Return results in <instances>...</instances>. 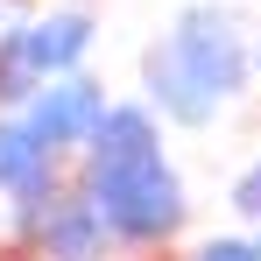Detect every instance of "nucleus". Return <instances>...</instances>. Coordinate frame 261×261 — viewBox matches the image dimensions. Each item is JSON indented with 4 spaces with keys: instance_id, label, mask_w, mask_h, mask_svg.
<instances>
[{
    "instance_id": "5",
    "label": "nucleus",
    "mask_w": 261,
    "mask_h": 261,
    "mask_svg": "<svg viewBox=\"0 0 261 261\" xmlns=\"http://www.w3.org/2000/svg\"><path fill=\"white\" fill-rule=\"evenodd\" d=\"M0 191L7 198H43L57 191V148L29 120H0Z\"/></svg>"
},
{
    "instance_id": "7",
    "label": "nucleus",
    "mask_w": 261,
    "mask_h": 261,
    "mask_svg": "<svg viewBox=\"0 0 261 261\" xmlns=\"http://www.w3.org/2000/svg\"><path fill=\"white\" fill-rule=\"evenodd\" d=\"M36 92V71H29V57H21V36L7 29L0 36V99H29Z\"/></svg>"
},
{
    "instance_id": "10",
    "label": "nucleus",
    "mask_w": 261,
    "mask_h": 261,
    "mask_svg": "<svg viewBox=\"0 0 261 261\" xmlns=\"http://www.w3.org/2000/svg\"><path fill=\"white\" fill-rule=\"evenodd\" d=\"M254 247H261V240H254Z\"/></svg>"
},
{
    "instance_id": "3",
    "label": "nucleus",
    "mask_w": 261,
    "mask_h": 261,
    "mask_svg": "<svg viewBox=\"0 0 261 261\" xmlns=\"http://www.w3.org/2000/svg\"><path fill=\"white\" fill-rule=\"evenodd\" d=\"M21 233H36V247L49 261H99L106 247V219L92 212V198H21Z\"/></svg>"
},
{
    "instance_id": "4",
    "label": "nucleus",
    "mask_w": 261,
    "mask_h": 261,
    "mask_svg": "<svg viewBox=\"0 0 261 261\" xmlns=\"http://www.w3.org/2000/svg\"><path fill=\"white\" fill-rule=\"evenodd\" d=\"M106 120V92L92 78H57L49 92H36V113L29 127L43 134L49 148H71V141H92V127Z\"/></svg>"
},
{
    "instance_id": "2",
    "label": "nucleus",
    "mask_w": 261,
    "mask_h": 261,
    "mask_svg": "<svg viewBox=\"0 0 261 261\" xmlns=\"http://www.w3.org/2000/svg\"><path fill=\"white\" fill-rule=\"evenodd\" d=\"M85 198L106 219V233H120V240H163V233L184 226V184L163 163V148L92 155L85 163Z\"/></svg>"
},
{
    "instance_id": "9",
    "label": "nucleus",
    "mask_w": 261,
    "mask_h": 261,
    "mask_svg": "<svg viewBox=\"0 0 261 261\" xmlns=\"http://www.w3.org/2000/svg\"><path fill=\"white\" fill-rule=\"evenodd\" d=\"M233 205H240L247 219H261V163H254L247 176H240V184H233Z\"/></svg>"
},
{
    "instance_id": "6",
    "label": "nucleus",
    "mask_w": 261,
    "mask_h": 261,
    "mask_svg": "<svg viewBox=\"0 0 261 261\" xmlns=\"http://www.w3.org/2000/svg\"><path fill=\"white\" fill-rule=\"evenodd\" d=\"M14 36H21V57H29L36 78H64L92 49V21L78 7H64V14H43V21H29V29H14Z\"/></svg>"
},
{
    "instance_id": "8",
    "label": "nucleus",
    "mask_w": 261,
    "mask_h": 261,
    "mask_svg": "<svg viewBox=\"0 0 261 261\" xmlns=\"http://www.w3.org/2000/svg\"><path fill=\"white\" fill-rule=\"evenodd\" d=\"M191 261H261V247H247V240H205Z\"/></svg>"
},
{
    "instance_id": "11",
    "label": "nucleus",
    "mask_w": 261,
    "mask_h": 261,
    "mask_svg": "<svg viewBox=\"0 0 261 261\" xmlns=\"http://www.w3.org/2000/svg\"><path fill=\"white\" fill-rule=\"evenodd\" d=\"M254 64H261V57H254Z\"/></svg>"
},
{
    "instance_id": "1",
    "label": "nucleus",
    "mask_w": 261,
    "mask_h": 261,
    "mask_svg": "<svg viewBox=\"0 0 261 261\" xmlns=\"http://www.w3.org/2000/svg\"><path fill=\"white\" fill-rule=\"evenodd\" d=\"M240 85H247V49L233 36V14L219 7H191L148 49V99L184 127H205Z\"/></svg>"
}]
</instances>
